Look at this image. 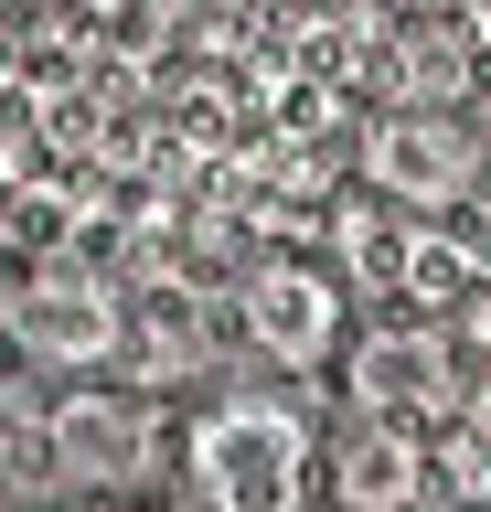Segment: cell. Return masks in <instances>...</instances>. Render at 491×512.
<instances>
[{
	"label": "cell",
	"mask_w": 491,
	"mask_h": 512,
	"mask_svg": "<svg viewBox=\"0 0 491 512\" xmlns=\"http://www.w3.org/2000/svg\"><path fill=\"white\" fill-rule=\"evenodd\" d=\"M193 491L203 512H299L310 502V427L278 395H225L193 427Z\"/></svg>",
	"instance_id": "1"
},
{
	"label": "cell",
	"mask_w": 491,
	"mask_h": 512,
	"mask_svg": "<svg viewBox=\"0 0 491 512\" xmlns=\"http://www.w3.org/2000/svg\"><path fill=\"white\" fill-rule=\"evenodd\" d=\"M246 331H257L278 363H331L342 299H331L321 267H257V278H246Z\"/></svg>",
	"instance_id": "2"
},
{
	"label": "cell",
	"mask_w": 491,
	"mask_h": 512,
	"mask_svg": "<svg viewBox=\"0 0 491 512\" xmlns=\"http://www.w3.org/2000/svg\"><path fill=\"white\" fill-rule=\"evenodd\" d=\"M374 160H385V182L417 192V203H449V192L470 182V150H459L438 118H427V128H385V150H374Z\"/></svg>",
	"instance_id": "3"
},
{
	"label": "cell",
	"mask_w": 491,
	"mask_h": 512,
	"mask_svg": "<svg viewBox=\"0 0 491 512\" xmlns=\"http://www.w3.org/2000/svg\"><path fill=\"white\" fill-rule=\"evenodd\" d=\"M342 491H353L363 512H385V502H406V491H417V448L395 438V427H374V438H363L353 459H342Z\"/></svg>",
	"instance_id": "4"
},
{
	"label": "cell",
	"mask_w": 491,
	"mask_h": 512,
	"mask_svg": "<svg viewBox=\"0 0 491 512\" xmlns=\"http://www.w3.org/2000/svg\"><path fill=\"white\" fill-rule=\"evenodd\" d=\"M65 459H75V470H107V480H118V470L139 459L129 416H118V406H75V416H65Z\"/></svg>",
	"instance_id": "5"
},
{
	"label": "cell",
	"mask_w": 491,
	"mask_h": 512,
	"mask_svg": "<svg viewBox=\"0 0 491 512\" xmlns=\"http://www.w3.org/2000/svg\"><path fill=\"white\" fill-rule=\"evenodd\" d=\"M33 320L54 331L43 352H107V310H97V299H65V288H54V299H43Z\"/></svg>",
	"instance_id": "6"
}]
</instances>
